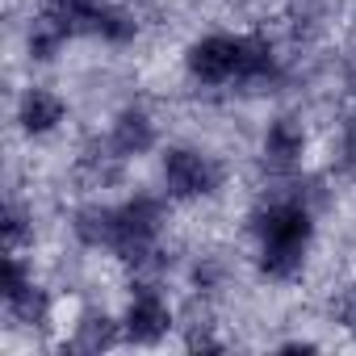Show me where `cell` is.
<instances>
[{"mask_svg": "<svg viewBox=\"0 0 356 356\" xmlns=\"http://www.w3.org/2000/svg\"><path fill=\"white\" fill-rule=\"evenodd\" d=\"M252 235H256V268L260 277L285 285L298 281L306 268V252L314 239V210L306 206L302 193H277L264 197L252 218H248Z\"/></svg>", "mask_w": 356, "mask_h": 356, "instance_id": "6da1fadb", "label": "cell"}, {"mask_svg": "<svg viewBox=\"0 0 356 356\" xmlns=\"http://www.w3.org/2000/svg\"><path fill=\"white\" fill-rule=\"evenodd\" d=\"M159 231H163V202L138 193V197L118 206V243H113V252L134 273H159L163 268Z\"/></svg>", "mask_w": 356, "mask_h": 356, "instance_id": "7a4b0ae2", "label": "cell"}, {"mask_svg": "<svg viewBox=\"0 0 356 356\" xmlns=\"http://www.w3.org/2000/svg\"><path fill=\"white\" fill-rule=\"evenodd\" d=\"M252 34H206L185 51V72L197 84H248Z\"/></svg>", "mask_w": 356, "mask_h": 356, "instance_id": "3957f363", "label": "cell"}, {"mask_svg": "<svg viewBox=\"0 0 356 356\" xmlns=\"http://www.w3.org/2000/svg\"><path fill=\"white\" fill-rule=\"evenodd\" d=\"M159 176H163V193L172 202H202L222 189V163L206 155L202 147H168Z\"/></svg>", "mask_w": 356, "mask_h": 356, "instance_id": "277c9868", "label": "cell"}, {"mask_svg": "<svg viewBox=\"0 0 356 356\" xmlns=\"http://www.w3.org/2000/svg\"><path fill=\"white\" fill-rule=\"evenodd\" d=\"M168 331H172V306H168V298L151 281H138L134 293H130V302H126V314H122V335L130 343L151 348Z\"/></svg>", "mask_w": 356, "mask_h": 356, "instance_id": "5b68a950", "label": "cell"}, {"mask_svg": "<svg viewBox=\"0 0 356 356\" xmlns=\"http://www.w3.org/2000/svg\"><path fill=\"white\" fill-rule=\"evenodd\" d=\"M67 22H72V34L76 38H101V42H134L138 38V22L130 9L122 5H105V0H84L76 9H59Z\"/></svg>", "mask_w": 356, "mask_h": 356, "instance_id": "8992f818", "label": "cell"}, {"mask_svg": "<svg viewBox=\"0 0 356 356\" xmlns=\"http://www.w3.org/2000/svg\"><path fill=\"white\" fill-rule=\"evenodd\" d=\"M109 151L118 155V159H138V155H147L155 143H159V130H155V118L143 109V105H126L118 118H113V126H109Z\"/></svg>", "mask_w": 356, "mask_h": 356, "instance_id": "52a82bcc", "label": "cell"}, {"mask_svg": "<svg viewBox=\"0 0 356 356\" xmlns=\"http://www.w3.org/2000/svg\"><path fill=\"white\" fill-rule=\"evenodd\" d=\"M260 155H264V163L273 172H293L302 163V155H306V130H302V122L289 118V113L273 118L268 130H264V138H260Z\"/></svg>", "mask_w": 356, "mask_h": 356, "instance_id": "ba28073f", "label": "cell"}, {"mask_svg": "<svg viewBox=\"0 0 356 356\" xmlns=\"http://www.w3.org/2000/svg\"><path fill=\"white\" fill-rule=\"evenodd\" d=\"M67 118V101L55 92V88H26L22 101H17V126L30 134V138H42L51 130H59Z\"/></svg>", "mask_w": 356, "mask_h": 356, "instance_id": "9c48e42d", "label": "cell"}, {"mask_svg": "<svg viewBox=\"0 0 356 356\" xmlns=\"http://www.w3.org/2000/svg\"><path fill=\"white\" fill-rule=\"evenodd\" d=\"M72 235L92 252H113L118 243V206H80L72 214Z\"/></svg>", "mask_w": 356, "mask_h": 356, "instance_id": "30bf717a", "label": "cell"}, {"mask_svg": "<svg viewBox=\"0 0 356 356\" xmlns=\"http://www.w3.org/2000/svg\"><path fill=\"white\" fill-rule=\"evenodd\" d=\"M72 38H76V34H72V22H67L59 9H47V13L30 26L26 51H30V59H34V63H51V59H55Z\"/></svg>", "mask_w": 356, "mask_h": 356, "instance_id": "8fae6325", "label": "cell"}, {"mask_svg": "<svg viewBox=\"0 0 356 356\" xmlns=\"http://www.w3.org/2000/svg\"><path fill=\"white\" fill-rule=\"evenodd\" d=\"M118 339H126V335H122V323H113V318L101 314V310H88V314L76 323L72 348H76V352H105V348H113Z\"/></svg>", "mask_w": 356, "mask_h": 356, "instance_id": "7c38bea8", "label": "cell"}, {"mask_svg": "<svg viewBox=\"0 0 356 356\" xmlns=\"http://www.w3.org/2000/svg\"><path fill=\"white\" fill-rule=\"evenodd\" d=\"M5 306H9V314H13L17 323H26V327H42V323L51 318V293H47L38 281H34L30 289H22L17 298H9Z\"/></svg>", "mask_w": 356, "mask_h": 356, "instance_id": "4fadbf2b", "label": "cell"}, {"mask_svg": "<svg viewBox=\"0 0 356 356\" xmlns=\"http://www.w3.org/2000/svg\"><path fill=\"white\" fill-rule=\"evenodd\" d=\"M0 235H5V252H22L26 243H34V222L26 214V206L9 202L5 214H0Z\"/></svg>", "mask_w": 356, "mask_h": 356, "instance_id": "5bb4252c", "label": "cell"}, {"mask_svg": "<svg viewBox=\"0 0 356 356\" xmlns=\"http://www.w3.org/2000/svg\"><path fill=\"white\" fill-rule=\"evenodd\" d=\"M339 155H343V168H356V113L343 122V134H339Z\"/></svg>", "mask_w": 356, "mask_h": 356, "instance_id": "9a60e30c", "label": "cell"}, {"mask_svg": "<svg viewBox=\"0 0 356 356\" xmlns=\"http://www.w3.org/2000/svg\"><path fill=\"white\" fill-rule=\"evenodd\" d=\"M335 318H339L348 331H356V285H352V289H343V298L335 302Z\"/></svg>", "mask_w": 356, "mask_h": 356, "instance_id": "2e32d148", "label": "cell"}, {"mask_svg": "<svg viewBox=\"0 0 356 356\" xmlns=\"http://www.w3.org/2000/svg\"><path fill=\"white\" fill-rule=\"evenodd\" d=\"M318 343H310V339H289V343H281V352H314Z\"/></svg>", "mask_w": 356, "mask_h": 356, "instance_id": "e0dca14e", "label": "cell"}, {"mask_svg": "<svg viewBox=\"0 0 356 356\" xmlns=\"http://www.w3.org/2000/svg\"><path fill=\"white\" fill-rule=\"evenodd\" d=\"M343 84H348V92L356 97V55L348 59V67H343Z\"/></svg>", "mask_w": 356, "mask_h": 356, "instance_id": "ac0fdd59", "label": "cell"}, {"mask_svg": "<svg viewBox=\"0 0 356 356\" xmlns=\"http://www.w3.org/2000/svg\"><path fill=\"white\" fill-rule=\"evenodd\" d=\"M47 9H76V5H84V0H42Z\"/></svg>", "mask_w": 356, "mask_h": 356, "instance_id": "d6986e66", "label": "cell"}]
</instances>
